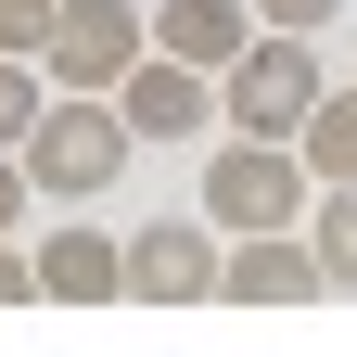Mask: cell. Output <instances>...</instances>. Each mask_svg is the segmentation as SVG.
<instances>
[{"label":"cell","mask_w":357,"mask_h":357,"mask_svg":"<svg viewBox=\"0 0 357 357\" xmlns=\"http://www.w3.org/2000/svg\"><path fill=\"white\" fill-rule=\"evenodd\" d=\"M26 178H38V204H102L115 178H128V115H115V89H52L38 102V128H26Z\"/></svg>","instance_id":"obj_1"},{"label":"cell","mask_w":357,"mask_h":357,"mask_svg":"<svg viewBox=\"0 0 357 357\" xmlns=\"http://www.w3.org/2000/svg\"><path fill=\"white\" fill-rule=\"evenodd\" d=\"M306 204H319V178H306L294 141H217L204 153V230L217 243H243V230H306Z\"/></svg>","instance_id":"obj_2"},{"label":"cell","mask_w":357,"mask_h":357,"mask_svg":"<svg viewBox=\"0 0 357 357\" xmlns=\"http://www.w3.org/2000/svg\"><path fill=\"white\" fill-rule=\"evenodd\" d=\"M319 89H332V77H319V38H294V26H255L243 52H230V77H217V115H230L243 141H294Z\"/></svg>","instance_id":"obj_3"},{"label":"cell","mask_w":357,"mask_h":357,"mask_svg":"<svg viewBox=\"0 0 357 357\" xmlns=\"http://www.w3.org/2000/svg\"><path fill=\"white\" fill-rule=\"evenodd\" d=\"M141 52H153V13H141V0H64L52 38H38V77H52V89H115Z\"/></svg>","instance_id":"obj_4"},{"label":"cell","mask_w":357,"mask_h":357,"mask_svg":"<svg viewBox=\"0 0 357 357\" xmlns=\"http://www.w3.org/2000/svg\"><path fill=\"white\" fill-rule=\"evenodd\" d=\"M217 243L204 217H141V230H128V294L141 306H217Z\"/></svg>","instance_id":"obj_5"},{"label":"cell","mask_w":357,"mask_h":357,"mask_svg":"<svg viewBox=\"0 0 357 357\" xmlns=\"http://www.w3.org/2000/svg\"><path fill=\"white\" fill-rule=\"evenodd\" d=\"M115 115H128V141H204L217 128V77L178 64V52H141L115 77Z\"/></svg>","instance_id":"obj_6"},{"label":"cell","mask_w":357,"mask_h":357,"mask_svg":"<svg viewBox=\"0 0 357 357\" xmlns=\"http://www.w3.org/2000/svg\"><path fill=\"white\" fill-rule=\"evenodd\" d=\"M319 243L306 230H243L230 255H217V306H319Z\"/></svg>","instance_id":"obj_7"},{"label":"cell","mask_w":357,"mask_h":357,"mask_svg":"<svg viewBox=\"0 0 357 357\" xmlns=\"http://www.w3.org/2000/svg\"><path fill=\"white\" fill-rule=\"evenodd\" d=\"M26 255H38V306H115L128 294V243L89 230V217H64V230L26 243Z\"/></svg>","instance_id":"obj_8"},{"label":"cell","mask_w":357,"mask_h":357,"mask_svg":"<svg viewBox=\"0 0 357 357\" xmlns=\"http://www.w3.org/2000/svg\"><path fill=\"white\" fill-rule=\"evenodd\" d=\"M243 38H255V0H153V52L204 64V77H230Z\"/></svg>","instance_id":"obj_9"},{"label":"cell","mask_w":357,"mask_h":357,"mask_svg":"<svg viewBox=\"0 0 357 357\" xmlns=\"http://www.w3.org/2000/svg\"><path fill=\"white\" fill-rule=\"evenodd\" d=\"M294 153H306V178H357V89H319V102H306Z\"/></svg>","instance_id":"obj_10"},{"label":"cell","mask_w":357,"mask_h":357,"mask_svg":"<svg viewBox=\"0 0 357 357\" xmlns=\"http://www.w3.org/2000/svg\"><path fill=\"white\" fill-rule=\"evenodd\" d=\"M306 243H319V281H332V294H357V178H319Z\"/></svg>","instance_id":"obj_11"},{"label":"cell","mask_w":357,"mask_h":357,"mask_svg":"<svg viewBox=\"0 0 357 357\" xmlns=\"http://www.w3.org/2000/svg\"><path fill=\"white\" fill-rule=\"evenodd\" d=\"M38 102H52V77H38L26 52H0V141H26V128H38Z\"/></svg>","instance_id":"obj_12"},{"label":"cell","mask_w":357,"mask_h":357,"mask_svg":"<svg viewBox=\"0 0 357 357\" xmlns=\"http://www.w3.org/2000/svg\"><path fill=\"white\" fill-rule=\"evenodd\" d=\"M52 13H64V0H0V52H26V64H38V38H52Z\"/></svg>","instance_id":"obj_13"},{"label":"cell","mask_w":357,"mask_h":357,"mask_svg":"<svg viewBox=\"0 0 357 357\" xmlns=\"http://www.w3.org/2000/svg\"><path fill=\"white\" fill-rule=\"evenodd\" d=\"M26 204H38V178H26V153H13V141H0V243H13V217H26Z\"/></svg>","instance_id":"obj_14"},{"label":"cell","mask_w":357,"mask_h":357,"mask_svg":"<svg viewBox=\"0 0 357 357\" xmlns=\"http://www.w3.org/2000/svg\"><path fill=\"white\" fill-rule=\"evenodd\" d=\"M332 13H344V0H255V26H294V38H319Z\"/></svg>","instance_id":"obj_15"},{"label":"cell","mask_w":357,"mask_h":357,"mask_svg":"<svg viewBox=\"0 0 357 357\" xmlns=\"http://www.w3.org/2000/svg\"><path fill=\"white\" fill-rule=\"evenodd\" d=\"M0 306H38V255L26 243H0Z\"/></svg>","instance_id":"obj_16"}]
</instances>
